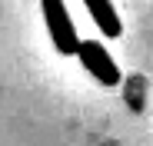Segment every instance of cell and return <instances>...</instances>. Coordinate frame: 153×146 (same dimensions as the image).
Masks as SVG:
<instances>
[{
    "label": "cell",
    "instance_id": "obj_1",
    "mask_svg": "<svg viewBox=\"0 0 153 146\" xmlns=\"http://www.w3.org/2000/svg\"><path fill=\"white\" fill-rule=\"evenodd\" d=\"M40 10H43V23H47V33L53 40V46L70 57L76 53V46H80V37H76V27L70 20V10L63 0H40Z\"/></svg>",
    "mask_w": 153,
    "mask_h": 146
},
{
    "label": "cell",
    "instance_id": "obj_2",
    "mask_svg": "<svg viewBox=\"0 0 153 146\" xmlns=\"http://www.w3.org/2000/svg\"><path fill=\"white\" fill-rule=\"evenodd\" d=\"M76 57H80V63L87 66V73L93 80H100L103 86H117L120 83V66L117 60L107 53V46L100 43V40H80V46H76Z\"/></svg>",
    "mask_w": 153,
    "mask_h": 146
},
{
    "label": "cell",
    "instance_id": "obj_3",
    "mask_svg": "<svg viewBox=\"0 0 153 146\" xmlns=\"http://www.w3.org/2000/svg\"><path fill=\"white\" fill-rule=\"evenodd\" d=\"M83 7L90 10L93 23L100 27L103 37H120V33H123V23H120V17H117L113 0H83Z\"/></svg>",
    "mask_w": 153,
    "mask_h": 146
}]
</instances>
